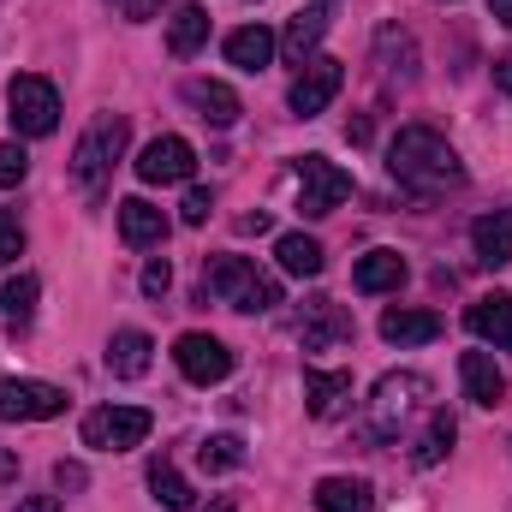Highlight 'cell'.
Returning <instances> with one entry per match:
<instances>
[{
    "instance_id": "6da1fadb",
    "label": "cell",
    "mask_w": 512,
    "mask_h": 512,
    "mask_svg": "<svg viewBox=\"0 0 512 512\" xmlns=\"http://www.w3.org/2000/svg\"><path fill=\"white\" fill-rule=\"evenodd\" d=\"M387 173H393L405 191H423V197H435V191H447V185L465 179V167H459V155L447 149V137L429 131V126H405L387 143Z\"/></svg>"
},
{
    "instance_id": "7a4b0ae2",
    "label": "cell",
    "mask_w": 512,
    "mask_h": 512,
    "mask_svg": "<svg viewBox=\"0 0 512 512\" xmlns=\"http://www.w3.org/2000/svg\"><path fill=\"white\" fill-rule=\"evenodd\" d=\"M126 114H96L90 131L78 137V149H72V185L90 197V203H102V191H108V179H114V167H120V155H126Z\"/></svg>"
},
{
    "instance_id": "3957f363",
    "label": "cell",
    "mask_w": 512,
    "mask_h": 512,
    "mask_svg": "<svg viewBox=\"0 0 512 512\" xmlns=\"http://www.w3.org/2000/svg\"><path fill=\"white\" fill-rule=\"evenodd\" d=\"M203 292H215L221 304H233V310H245V316H262V310L280 304V280L262 274L251 256H215V262L203 268Z\"/></svg>"
},
{
    "instance_id": "277c9868",
    "label": "cell",
    "mask_w": 512,
    "mask_h": 512,
    "mask_svg": "<svg viewBox=\"0 0 512 512\" xmlns=\"http://www.w3.org/2000/svg\"><path fill=\"white\" fill-rule=\"evenodd\" d=\"M6 120H12L18 137H48L60 126V90L48 78H36V72H18L6 84Z\"/></svg>"
},
{
    "instance_id": "5b68a950",
    "label": "cell",
    "mask_w": 512,
    "mask_h": 512,
    "mask_svg": "<svg viewBox=\"0 0 512 512\" xmlns=\"http://www.w3.org/2000/svg\"><path fill=\"white\" fill-rule=\"evenodd\" d=\"M149 429H155V417L143 405H96L84 417V447H96V453H131V447L149 441Z\"/></svg>"
},
{
    "instance_id": "8992f818",
    "label": "cell",
    "mask_w": 512,
    "mask_h": 512,
    "mask_svg": "<svg viewBox=\"0 0 512 512\" xmlns=\"http://www.w3.org/2000/svg\"><path fill=\"white\" fill-rule=\"evenodd\" d=\"M292 173H298V209H304V215H334V209L352 197V173L334 167L328 155H298Z\"/></svg>"
},
{
    "instance_id": "52a82bcc",
    "label": "cell",
    "mask_w": 512,
    "mask_h": 512,
    "mask_svg": "<svg viewBox=\"0 0 512 512\" xmlns=\"http://www.w3.org/2000/svg\"><path fill=\"white\" fill-rule=\"evenodd\" d=\"M417 399H429V382H423V376H411V370H405V376H382V382H376V399H370V423H364L370 441H393L399 423L417 411Z\"/></svg>"
},
{
    "instance_id": "ba28073f",
    "label": "cell",
    "mask_w": 512,
    "mask_h": 512,
    "mask_svg": "<svg viewBox=\"0 0 512 512\" xmlns=\"http://www.w3.org/2000/svg\"><path fill=\"white\" fill-rule=\"evenodd\" d=\"M66 411V393L54 382H24V376H6L0 382V417L6 423H48Z\"/></svg>"
},
{
    "instance_id": "9c48e42d",
    "label": "cell",
    "mask_w": 512,
    "mask_h": 512,
    "mask_svg": "<svg viewBox=\"0 0 512 512\" xmlns=\"http://www.w3.org/2000/svg\"><path fill=\"white\" fill-rule=\"evenodd\" d=\"M340 84H346V66L340 60H328V54H316V60H304L298 66V78H292V90H286V102H292V114H322L334 96H340Z\"/></svg>"
},
{
    "instance_id": "30bf717a",
    "label": "cell",
    "mask_w": 512,
    "mask_h": 512,
    "mask_svg": "<svg viewBox=\"0 0 512 512\" xmlns=\"http://www.w3.org/2000/svg\"><path fill=\"white\" fill-rule=\"evenodd\" d=\"M173 364L185 370V382H197V387H215V382L233 376V352H227L215 334H179Z\"/></svg>"
},
{
    "instance_id": "8fae6325",
    "label": "cell",
    "mask_w": 512,
    "mask_h": 512,
    "mask_svg": "<svg viewBox=\"0 0 512 512\" xmlns=\"http://www.w3.org/2000/svg\"><path fill=\"white\" fill-rule=\"evenodd\" d=\"M191 173H197V149L185 137H155L137 155V179L143 185H185Z\"/></svg>"
},
{
    "instance_id": "7c38bea8",
    "label": "cell",
    "mask_w": 512,
    "mask_h": 512,
    "mask_svg": "<svg viewBox=\"0 0 512 512\" xmlns=\"http://www.w3.org/2000/svg\"><path fill=\"white\" fill-rule=\"evenodd\" d=\"M298 340H304V352H328V346L352 340V316L334 298H310L304 316H298Z\"/></svg>"
},
{
    "instance_id": "4fadbf2b",
    "label": "cell",
    "mask_w": 512,
    "mask_h": 512,
    "mask_svg": "<svg viewBox=\"0 0 512 512\" xmlns=\"http://www.w3.org/2000/svg\"><path fill=\"white\" fill-rule=\"evenodd\" d=\"M322 30H328V0L304 6V12L286 24V36H280V54H286V66H304V60H316V42H322Z\"/></svg>"
},
{
    "instance_id": "5bb4252c",
    "label": "cell",
    "mask_w": 512,
    "mask_h": 512,
    "mask_svg": "<svg viewBox=\"0 0 512 512\" xmlns=\"http://www.w3.org/2000/svg\"><path fill=\"white\" fill-rule=\"evenodd\" d=\"M185 102L197 108V120H209V126H221V131L245 114V108H239V96H233L221 78H191V84H185Z\"/></svg>"
},
{
    "instance_id": "9a60e30c",
    "label": "cell",
    "mask_w": 512,
    "mask_h": 512,
    "mask_svg": "<svg viewBox=\"0 0 512 512\" xmlns=\"http://www.w3.org/2000/svg\"><path fill=\"white\" fill-rule=\"evenodd\" d=\"M465 328L489 346H512V298L507 292H483L471 310H465Z\"/></svg>"
},
{
    "instance_id": "2e32d148",
    "label": "cell",
    "mask_w": 512,
    "mask_h": 512,
    "mask_svg": "<svg viewBox=\"0 0 512 512\" xmlns=\"http://www.w3.org/2000/svg\"><path fill=\"white\" fill-rule=\"evenodd\" d=\"M120 239H126L131 251L161 245V239H167V215H161L149 197H126V203H120Z\"/></svg>"
},
{
    "instance_id": "e0dca14e",
    "label": "cell",
    "mask_w": 512,
    "mask_h": 512,
    "mask_svg": "<svg viewBox=\"0 0 512 512\" xmlns=\"http://www.w3.org/2000/svg\"><path fill=\"white\" fill-rule=\"evenodd\" d=\"M304 399H310V417H340L352 405V376L346 370H304Z\"/></svg>"
},
{
    "instance_id": "ac0fdd59",
    "label": "cell",
    "mask_w": 512,
    "mask_h": 512,
    "mask_svg": "<svg viewBox=\"0 0 512 512\" xmlns=\"http://www.w3.org/2000/svg\"><path fill=\"white\" fill-rule=\"evenodd\" d=\"M459 382H465V399H477V405H501V393H507V376H501V364L489 352H465Z\"/></svg>"
},
{
    "instance_id": "d6986e66",
    "label": "cell",
    "mask_w": 512,
    "mask_h": 512,
    "mask_svg": "<svg viewBox=\"0 0 512 512\" xmlns=\"http://www.w3.org/2000/svg\"><path fill=\"white\" fill-rule=\"evenodd\" d=\"M471 251H477L483 268L512 262V209H495V215H483V221L471 227Z\"/></svg>"
},
{
    "instance_id": "ffe728a7",
    "label": "cell",
    "mask_w": 512,
    "mask_h": 512,
    "mask_svg": "<svg viewBox=\"0 0 512 512\" xmlns=\"http://www.w3.org/2000/svg\"><path fill=\"white\" fill-rule=\"evenodd\" d=\"M316 512H376V489L364 477H322L316 483Z\"/></svg>"
},
{
    "instance_id": "44dd1931",
    "label": "cell",
    "mask_w": 512,
    "mask_h": 512,
    "mask_svg": "<svg viewBox=\"0 0 512 512\" xmlns=\"http://www.w3.org/2000/svg\"><path fill=\"white\" fill-rule=\"evenodd\" d=\"M274 48H280V36L262 30V24H245V30L227 36V60H233L239 72H262V66L274 60Z\"/></svg>"
},
{
    "instance_id": "7402d4cb",
    "label": "cell",
    "mask_w": 512,
    "mask_h": 512,
    "mask_svg": "<svg viewBox=\"0 0 512 512\" xmlns=\"http://www.w3.org/2000/svg\"><path fill=\"white\" fill-rule=\"evenodd\" d=\"M149 352H155V346H149L143 328H120V334L108 340V370H114L120 382H137V376L149 370Z\"/></svg>"
},
{
    "instance_id": "603a6c76",
    "label": "cell",
    "mask_w": 512,
    "mask_h": 512,
    "mask_svg": "<svg viewBox=\"0 0 512 512\" xmlns=\"http://www.w3.org/2000/svg\"><path fill=\"white\" fill-rule=\"evenodd\" d=\"M441 334V316L435 310H387L382 316V340L387 346H423Z\"/></svg>"
},
{
    "instance_id": "cb8c5ba5",
    "label": "cell",
    "mask_w": 512,
    "mask_h": 512,
    "mask_svg": "<svg viewBox=\"0 0 512 512\" xmlns=\"http://www.w3.org/2000/svg\"><path fill=\"white\" fill-rule=\"evenodd\" d=\"M352 286L358 292H399L405 286V256L399 251H370L352 268Z\"/></svg>"
},
{
    "instance_id": "d4e9b609",
    "label": "cell",
    "mask_w": 512,
    "mask_h": 512,
    "mask_svg": "<svg viewBox=\"0 0 512 512\" xmlns=\"http://www.w3.org/2000/svg\"><path fill=\"white\" fill-rule=\"evenodd\" d=\"M203 42H209V12H203V6H179V12L167 18V54H173V60H191Z\"/></svg>"
},
{
    "instance_id": "484cf974",
    "label": "cell",
    "mask_w": 512,
    "mask_h": 512,
    "mask_svg": "<svg viewBox=\"0 0 512 512\" xmlns=\"http://www.w3.org/2000/svg\"><path fill=\"white\" fill-rule=\"evenodd\" d=\"M274 256H280V268L286 274H298V280H316L322 274V245L310 239V233H280V245H274Z\"/></svg>"
},
{
    "instance_id": "4316f807",
    "label": "cell",
    "mask_w": 512,
    "mask_h": 512,
    "mask_svg": "<svg viewBox=\"0 0 512 512\" xmlns=\"http://www.w3.org/2000/svg\"><path fill=\"white\" fill-rule=\"evenodd\" d=\"M36 298H42V280H36V274H12V286H6V298H0L12 334H24V328L36 322Z\"/></svg>"
},
{
    "instance_id": "83f0119b",
    "label": "cell",
    "mask_w": 512,
    "mask_h": 512,
    "mask_svg": "<svg viewBox=\"0 0 512 512\" xmlns=\"http://www.w3.org/2000/svg\"><path fill=\"white\" fill-rule=\"evenodd\" d=\"M453 435H459V423H453V411H429V429L417 435V447H411V459H417V465H441V459H447V447H453Z\"/></svg>"
},
{
    "instance_id": "f1b7e54d",
    "label": "cell",
    "mask_w": 512,
    "mask_h": 512,
    "mask_svg": "<svg viewBox=\"0 0 512 512\" xmlns=\"http://www.w3.org/2000/svg\"><path fill=\"white\" fill-rule=\"evenodd\" d=\"M149 489H155V501H161L167 512H185V507H191V483H185L167 459H155V465H149Z\"/></svg>"
},
{
    "instance_id": "f546056e",
    "label": "cell",
    "mask_w": 512,
    "mask_h": 512,
    "mask_svg": "<svg viewBox=\"0 0 512 512\" xmlns=\"http://www.w3.org/2000/svg\"><path fill=\"white\" fill-rule=\"evenodd\" d=\"M197 459H203V471H239L245 465V441L239 435H209L197 447Z\"/></svg>"
},
{
    "instance_id": "4dcf8cb0",
    "label": "cell",
    "mask_w": 512,
    "mask_h": 512,
    "mask_svg": "<svg viewBox=\"0 0 512 512\" xmlns=\"http://www.w3.org/2000/svg\"><path fill=\"white\" fill-rule=\"evenodd\" d=\"M24 173H30V155L18 143H0V185H24Z\"/></svg>"
},
{
    "instance_id": "1f68e13d",
    "label": "cell",
    "mask_w": 512,
    "mask_h": 512,
    "mask_svg": "<svg viewBox=\"0 0 512 512\" xmlns=\"http://www.w3.org/2000/svg\"><path fill=\"white\" fill-rule=\"evenodd\" d=\"M24 256V227L12 215H0V262H18Z\"/></svg>"
},
{
    "instance_id": "d6a6232c",
    "label": "cell",
    "mask_w": 512,
    "mask_h": 512,
    "mask_svg": "<svg viewBox=\"0 0 512 512\" xmlns=\"http://www.w3.org/2000/svg\"><path fill=\"white\" fill-rule=\"evenodd\" d=\"M167 286H173V268H167V262H161V256H155V262H149V268H143V292H149V298H161V292H167Z\"/></svg>"
},
{
    "instance_id": "836d02e7",
    "label": "cell",
    "mask_w": 512,
    "mask_h": 512,
    "mask_svg": "<svg viewBox=\"0 0 512 512\" xmlns=\"http://www.w3.org/2000/svg\"><path fill=\"white\" fill-rule=\"evenodd\" d=\"M209 209H215V197H209V191H185V221H191V227H203V221H209Z\"/></svg>"
},
{
    "instance_id": "e575fe53",
    "label": "cell",
    "mask_w": 512,
    "mask_h": 512,
    "mask_svg": "<svg viewBox=\"0 0 512 512\" xmlns=\"http://www.w3.org/2000/svg\"><path fill=\"white\" fill-rule=\"evenodd\" d=\"M54 483L60 489H84V465H54Z\"/></svg>"
},
{
    "instance_id": "d590c367",
    "label": "cell",
    "mask_w": 512,
    "mask_h": 512,
    "mask_svg": "<svg viewBox=\"0 0 512 512\" xmlns=\"http://www.w3.org/2000/svg\"><path fill=\"white\" fill-rule=\"evenodd\" d=\"M495 90H501V96H512V54H501V60H495Z\"/></svg>"
},
{
    "instance_id": "8d00e7d4",
    "label": "cell",
    "mask_w": 512,
    "mask_h": 512,
    "mask_svg": "<svg viewBox=\"0 0 512 512\" xmlns=\"http://www.w3.org/2000/svg\"><path fill=\"white\" fill-rule=\"evenodd\" d=\"M18 512H60L54 495H30V501H18Z\"/></svg>"
},
{
    "instance_id": "74e56055",
    "label": "cell",
    "mask_w": 512,
    "mask_h": 512,
    "mask_svg": "<svg viewBox=\"0 0 512 512\" xmlns=\"http://www.w3.org/2000/svg\"><path fill=\"white\" fill-rule=\"evenodd\" d=\"M239 233H268V215H262V209H256V215H245V221H239Z\"/></svg>"
},
{
    "instance_id": "f35d334b",
    "label": "cell",
    "mask_w": 512,
    "mask_h": 512,
    "mask_svg": "<svg viewBox=\"0 0 512 512\" xmlns=\"http://www.w3.org/2000/svg\"><path fill=\"white\" fill-rule=\"evenodd\" d=\"M489 12H495V18H501V24L512 30V0H489Z\"/></svg>"
},
{
    "instance_id": "ab89813d",
    "label": "cell",
    "mask_w": 512,
    "mask_h": 512,
    "mask_svg": "<svg viewBox=\"0 0 512 512\" xmlns=\"http://www.w3.org/2000/svg\"><path fill=\"white\" fill-rule=\"evenodd\" d=\"M149 6H155V0H126V12H131V18H149Z\"/></svg>"
},
{
    "instance_id": "60d3db41",
    "label": "cell",
    "mask_w": 512,
    "mask_h": 512,
    "mask_svg": "<svg viewBox=\"0 0 512 512\" xmlns=\"http://www.w3.org/2000/svg\"><path fill=\"white\" fill-rule=\"evenodd\" d=\"M209 512H239V507H233V495H215V507Z\"/></svg>"
}]
</instances>
